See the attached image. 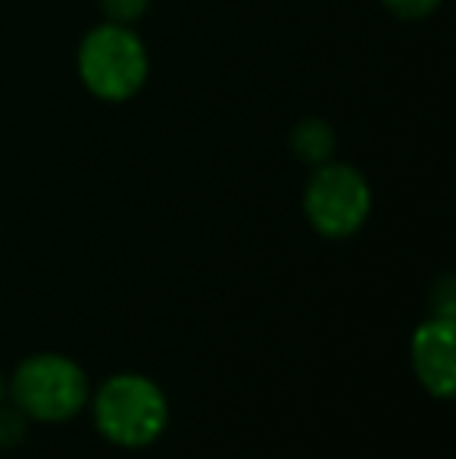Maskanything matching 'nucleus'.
<instances>
[{"label": "nucleus", "mask_w": 456, "mask_h": 459, "mask_svg": "<svg viewBox=\"0 0 456 459\" xmlns=\"http://www.w3.org/2000/svg\"><path fill=\"white\" fill-rule=\"evenodd\" d=\"M98 429L122 447H144L166 429L169 406L153 381L141 375H116L107 381L94 403Z\"/></svg>", "instance_id": "1"}, {"label": "nucleus", "mask_w": 456, "mask_h": 459, "mask_svg": "<svg viewBox=\"0 0 456 459\" xmlns=\"http://www.w3.org/2000/svg\"><path fill=\"white\" fill-rule=\"evenodd\" d=\"M79 69L88 91L104 100H128L147 79V56L138 35L122 25H100L82 41Z\"/></svg>", "instance_id": "2"}, {"label": "nucleus", "mask_w": 456, "mask_h": 459, "mask_svg": "<svg viewBox=\"0 0 456 459\" xmlns=\"http://www.w3.org/2000/svg\"><path fill=\"white\" fill-rule=\"evenodd\" d=\"M13 394L29 416L44 419V422H63L82 410L88 381L73 359L44 353L19 366L13 378Z\"/></svg>", "instance_id": "3"}, {"label": "nucleus", "mask_w": 456, "mask_h": 459, "mask_svg": "<svg viewBox=\"0 0 456 459\" xmlns=\"http://www.w3.org/2000/svg\"><path fill=\"white\" fill-rule=\"evenodd\" d=\"M372 194L350 166H323L306 187V216L325 238H347L366 222Z\"/></svg>", "instance_id": "4"}, {"label": "nucleus", "mask_w": 456, "mask_h": 459, "mask_svg": "<svg viewBox=\"0 0 456 459\" xmlns=\"http://www.w3.org/2000/svg\"><path fill=\"white\" fill-rule=\"evenodd\" d=\"M413 363L422 385L434 397H453L456 359H453V319H432L413 338Z\"/></svg>", "instance_id": "5"}, {"label": "nucleus", "mask_w": 456, "mask_h": 459, "mask_svg": "<svg viewBox=\"0 0 456 459\" xmlns=\"http://www.w3.org/2000/svg\"><path fill=\"white\" fill-rule=\"evenodd\" d=\"M291 147L300 160H306V163H323V160H329V153L335 151V134H331L329 122L306 119L294 128Z\"/></svg>", "instance_id": "6"}, {"label": "nucleus", "mask_w": 456, "mask_h": 459, "mask_svg": "<svg viewBox=\"0 0 456 459\" xmlns=\"http://www.w3.org/2000/svg\"><path fill=\"white\" fill-rule=\"evenodd\" d=\"M438 4L441 0H384V6L400 19H422L432 10H438Z\"/></svg>", "instance_id": "7"}, {"label": "nucleus", "mask_w": 456, "mask_h": 459, "mask_svg": "<svg viewBox=\"0 0 456 459\" xmlns=\"http://www.w3.org/2000/svg\"><path fill=\"white\" fill-rule=\"evenodd\" d=\"M104 10L116 25L134 22L147 10V0H104Z\"/></svg>", "instance_id": "8"}, {"label": "nucleus", "mask_w": 456, "mask_h": 459, "mask_svg": "<svg viewBox=\"0 0 456 459\" xmlns=\"http://www.w3.org/2000/svg\"><path fill=\"white\" fill-rule=\"evenodd\" d=\"M22 437V419L19 412H0V444H16Z\"/></svg>", "instance_id": "9"}, {"label": "nucleus", "mask_w": 456, "mask_h": 459, "mask_svg": "<svg viewBox=\"0 0 456 459\" xmlns=\"http://www.w3.org/2000/svg\"><path fill=\"white\" fill-rule=\"evenodd\" d=\"M0 394H4V385H0Z\"/></svg>", "instance_id": "10"}]
</instances>
